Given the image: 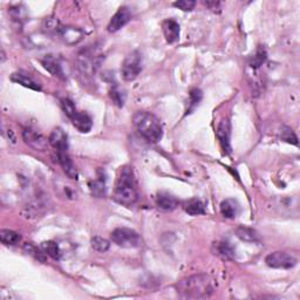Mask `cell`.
Wrapping results in <instances>:
<instances>
[{
	"label": "cell",
	"instance_id": "cell-1",
	"mask_svg": "<svg viewBox=\"0 0 300 300\" xmlns=\"http://www.w3.org/2000/svg\"><path fill=\"white\" fill-rule=\"evenodd\" d=\"M113 198L116 203L124 207H131L138 202L139 193L136 189L134 173L130 166L121 168L114 189Z\"/></svg>",
	"mask_w": 300,
	"mask_h": 300
},
{
	"label": "cell",
	"instance_id": "cell-2",
	"mask_svg": "<svg viewBox=\"0 0 300 300\" xmlns=\"http://www.w3.org/2000/svg\"><path fill=\"white\" fill-rule=\"evenodd\" d=\"M214 292L212 280L206 275L188 277L177 284V293L185 299L209 298Z\"/></svg>",
	"mask_w": 300,
	"mask_h": 300
},
{
	"label": "cell",
	"instance_id": "cell-3",
	"mask_svg": "<svg viewBox=\"0 0 300 300\" xmlns=\"http://www.w3.org/2000/svg\"><path fill=\"white\" fill-rule=\"evenodd\" d=\"M135 128L147 141L157 143L163 138V127L157 116L149 112H136L132 117Z\"/></svg>",
	"mask_w": 300,
	"mask_h": 300
},
{
	"label": "cell",
	"instance_id": "cell-4",
	"mask_svg": "<svg viewBox=\"0 0 300 300\" xmlns=\"http://www.w3.org/2000/svg\"><path fill=\"white\" fill-rule=\"evenodd\" d=\"M112 241L124 249H138L142 246V238L136 231L128 227H117L112 232Z\"/></svg>",
	"mask_w": 300,
	"mask_h": 300
},
{
	"label": "cell",
	"instance_id": "cell-5",
	"mask_svg": "<svg viewBox=\"0 0 300 300\" xmlns=\"http://www.w3.org/2000/svg\"><path fill=\"white\" fill-rule=\"evenodd\" d=\"M142 54L139 51L131 52L130 54H128L126 56V59H124V61L122 63V68H121L122 78L126 80V81H134L142 72Z\"/></svg>",
	"mask_w": 300,
	"mask_h": 300
},
{
	"label": "cell",
	"instance_id": "cell-6",
	"mask_svg": "<svg viewBox=\"0 0 300 300\" xmlns=\"http://www.w3.org/2000/svg\"><path fill=\"white\" fill-rule=\"evenodd\" d=\"M265 263H266L268 266L272 269L288 270L294 268L295 265H297L298 260L293 254L284 251H277L270 253L269 256L265 258Z\"/></svg>",
	"mask_w": 300,
	"mask_h": 300
},
{
	"label": "cell",
	"instance_id": "cell-7",
	"mask_svg": "<svg viewBox=\"0 0 300 300\" xmlns=\"http://www.w3.org/2000/svg\"><path fill=\"white\" fill-rule=\"evenodd\" d=\"M22 139L26 144H28L32 149L37 151H45L49 143L48 140L38 129L33 127H26L22 130Z\"/></svg>",
	"mask_w": 300,
	"mask_h": 300
},
{
	"label": "cell",
	"instance_id": "cell-8",
	"mask_svg": "<svg viewBox=\"0 0 300 300\" xmlns=\"http://www.w3.org/2000/svg\"><path fill=\"white\" fill-rule=\"evenodd\" d=\"M131 19V11L127 6H122L117 10V12L112 17L108 24V32L115 33L124 27Z\"/></svg>",
	"mask_w": 300,
	"mask_h": 300
},
{
	"label": "cell",
	"instance_id": "cell-9",
	"mask_svg": "<svg viewBox=\"0 0 300 300\" xmlns=\"http://www.w3.org/2000/svg\"><path fill=\"white\" fill-rule=\"evenodd\" d=\"M58 36L61 38L64 44L73 46V45L79 44L80 41L85 37V32L81 28L74 27V26H63L61 25L60 27Z\"/></svg>",
	"mask_w": 300,
	"mask_h": 300
},
{
	"label": "cell",
	"instance_id": "cell-10",
	"mask_svg": "<svg viewBox=\"0 0 300 300\" xmlns=\"http://www.w3.org/2000/svg\"><path fill=\"white\" fill-rule=\"evenodd\" d=\"M216 135H217V139L219 141V144H221L224 154L229 155L231 153V126L229 120L223 119L221 122H219Z\"/></svg>",
	"mask_w": 300,
	"mask_h": 300
},
{
	"label": "cell",
	"instance_id": "cell-11",
	"mask_svg": "<svg viewBox=\"0 0 300 300\" xmlns=\"http://www.w3.org/2000/svg\"><path fill=\"white\" fill-rule=\"evenodd\" d=\"M48 141L49 144L56 150V153H60V151H68V138L66 132L63 131V129H53V131L48 138Z\"/></svg>",
	"mask_w": 300,
	"mask_h": 300
},
{
	"label": "cell",
	"instance_id": "cell-12",
	"mask_svg": "<svg viewBox=\"0 0 300 300\" xmlns=\"http://www.w3.org/2000/svg\"><path fill=\"white\" fill-rule=\"evenodd\" d=\"M162 31L165 37L166 43L175 44L180 39V25L174 19H166L162 22Z\"/></svg>",
	"mask_w": 300,
	"mask_h": 300
},
{
	"label": "cell",
	"instance_id": "cell-13",
	"mask_svg": "<svg viewBox=\"0 0 300 300\" xmlns=\"http://www.w3.org/2000/svg\"><path fill=\"white\" fill-rule=\"evenodd\" d=\"M71 121L80 132H89L93 128V120L87 113L77 112L71 117Z\"/></svg>",
	"mask_w": 300,
	"mask_h": 300
},
{
	"label": "cell",
	"instance_id": "cell-14",
	"mask_svg": "<svg viewBox=\"0 0 300 300\" xmlns=\"http://www.w3.org/2000/svg\"><path fill=\"white\" fill-rule=\"evenodd\" d=\"M58 158H59L60 164L62 166L64 174L67 175V177L71 178V180L77 181L79 177L78 169L73 163V161H72L70 155H68V151H60V153H58Z\"/></svg>",
	"mask_w": 300,
	"mask_h": 300
},
{
	"label": "cell",
	"instance_id": "cell-15",
	"mask_svg": "<svg viewBox=\"0 0 300 300\" xmlns=\"http://www.w3.org/2000/svg\"><path fill=\"white\" fill-rule=\"evenodd\" d=\"M11 80L13 82L19 83V85L26 87V88H29L32 90H36V92H40L41 86L40 83L36 81L31 75L22 73V72H17V73H13L11 75Z\"/></svg>",
	"mask_w": 300,
	"mask_h": 300
},
{
	"label": "cell",
	"instance_id": "cell-16",
	"mask_svg": "<svg viewBox=\"0 0 300 300\" xmlns=\"http://www.w3.org/2000/svg\"><path fill=\"white\" fill-rule=\"evenodd\" d=\"M41 64H43L45 70L48 71L52 75L58 77L60 79H64L62 66L61 63H60L58 58H55V56L53 55H46L43 60H41Z\"/></svg>",
	"mask_w": 300,
	"mask_h": 300
},
{
	"label": "cell",
	"instance_id": "cell-17",
	"mask_svg": "<svg viewBox=\"0 0 300 300\" xmlns=\"http://www.w3.org/2000/svg\"><path fill=\"white\" fill-rule=\"evenodd\" d=\"M239 204L236 199L232 198H227L224 199L221 203V207H219V210H221V214L223 217L232 219L235 217H237V215L239 214Z\"/></svg>",
	"mask_w": 300,
	"mask_h": 300
},
{
	"label": "cell",
	"instance_id": "cell-18",
	"mask_svg": "<svg viewBox=\"0 0 300 300\" xmlns=\"http://www.w3.org/2000/svg\"><path fill=\"white\" fill-rule=\"evenodd\" d=\"M156 206L164 211H172L178 207V201L168 192H161L156 197Z\"/></svg>",
	"mask_w": 300,
	"mask_h": 300
},
{
	"label": "cell",
	"instance_id": "cell-19",
	"mask_svg": "<svg viewBox=\"0 0 300 300\" xmlns=\"http://www.w3.org/2000/svg\"><path fill=\"white\" fill-rule=\"evenodd\" d=\"M104 175H105V172H98V177L95 181L90 182L89 184L92 195L97 197V198H102V197H105L106 192H107V188H106V178Z\"/></svg>",
	"mask_w": 300,
	"mask_h": 300
},
{
	"label": "cell",
	"instance_id": "cell-20",
	"mask_svg": "<svg viewBox=\"0 0 300 300\" xmlns=\"http://www.w3.org/2000/svg\"><path fill=\"white\" fill-rule=\"evenodd\" d=\"M183 208H184V211L190 216H198V215L206 214V206H204L202 201L197 198L187 201V202L184 203Z\"/></svg>",
	"mask_w": 300,
	"mask_h": 300
},
{
	"label": "cell",
	"instance_id": "cell-21",
	"mask_svg": "<svg viewBox=\"0 0 300 300\" xmlns=\"http://www.w3.org/2000/svg\"><path fill=\"white\" fill-rule=\"evenodd\" d=\"M236 235L239 239L248 243H258L260 241L259 235L256 230L248 226H239L236 229Z\"/></svg>",
	"mask_w": 300,
	"mask_h": 300
},
{
	"label": "cell",
	"instance_id": "cell-22",
	"mask_svg": "<svg viewBox=\"0 0 300 300\" xmlns=\"http://www.w3.org/2000/svg\"><path fill=\"white\" fill-rule=\"evenodd\" d=\"M40 249L43 250V251L49 256L53 259L55 260H59L60 257H61V251H60V248L59 245L56 244L55 242H52V241H48V242H44L41 243V246Z\"/></svg>",
	"mask_w": 300,
	"mask_h": 300
},
{
	"label": "cell",
	"instance_id": "cell-23",
	"mask_svg": "<svg viewBox=\"0 0 300 300\" xmlns=\"http://www.w3.org/2000/svg\"><path fill=\"white\" fill-rule=\"evenodd\" d=\"M0 239H2L3 244L13 246V245H17L18 243L21 241V237L20 235L16 232V231L4 229L0 231Z\"/></svg>",
	"mask_w": 300,
	"mask_h": 300
},
{
	"label": "cell",
	"instance_id": "cell-24",
	"mask_svg": "<svg viewBox=\"0 0 300 300\" xmlns=\"http://www.w3.org/2000/svg\"><path fill=\"white\" fill-rule=\"evenodd\" d=\"M109 96H111L112 101L115 104L117 107H123L124 102H126V93L121 89L120 86L115 85L112 86L111 90H109Z\"/></svg>",
	"mask_w": 300,
	"mask_h": 300
},
{
	"label": "cell",
	"instance_id": "cell-25",
	"mask_svg": "<svg viewBox=\"0 0 300 300\" xmlns=\"http://www.w3.org/2000/svg\"><path fill=\"white\" fill-rule=\"evenodd\" d=\"M203 98V94L201 92V89L198 88H193L190 90L189 94V104H188V108H187V115L188 114H191L197 106L199 105V102L202 101Z\"/></svg>",
	"mask_w": 300,
	"mask_h": 300
},
{
	"label": "cell",
	"instance_id": "cell-26",
	"mask_svg": "<svg viewBox=\"0 0 300 300\" xmlns=\"http://www.w3.org/2000/svg\"><path fill=\"white\" fill-rule=\"evenodd\" d=\"M217 254L224 259H232L235 258V249L229 242L217 243Z\"/></svg>",
	"mask_w": 300,
	"mask_h": 300
},
{
	"label": "cell",
	"instance_id": "cell-27",
	"mask_svg": "<svg viewBox=\"0 0 300 300\" xmlns=\"http://www.w3.org/2000/svg\"><path fill=\"white\" fill-rule=\"evenodd\" d=\"M90 244H92V248L95 250V251H97V252L105 253V252L108 251L109 248H111V242H109L108 239L102 238L100 236L93 237Z\"/></svg>",
	"mask_w": 300,
	"mask_h": 300
},
{
	"label": "cell",
	"instance_id": "cell-28",
	"mask_svg": "<svg viewBox=\"0 0 300 300\" xmlns=\"http://www.w3.org/2000/svg\"><path fill=\"white\" fill-rule=\"evenodd\" d=\"M266 59H268L266 51H265L263 47H258L256 54H254V56L251 59V61H250V67L253 68V70H257V68H259L261 64L266 61Z\"/></svg>",
	"mask_w": 300,
	"mask_h": 300
},
{
	"label": "cell",
	"instance_id": "cell-29",
	"mask_svg": "<svg viewBox=\"0 0 300 300\" xmlns=\"http://www.w3.org/2000/svg\"><path fill=\"white\" fill-rule=\"evenodd\" d=\"M60 104H61V108H62L63 113L66 114V115L70 117V119L74 115L75 113L78 112L77 107H75V105H74V102L72 101L71 98L63 97V98H61V101H60Z\"/></svg>",
	"mask_w": 300,
	"mask_h": 300
},
{
	"label": "cell",
	"instance_id": "cell-30",
	"mask_svg": "<svg viewBox=\"0 0 300 300\" xmlns=\"http://www.w3.org/2000/svg\"><path fill=\"white\" fill-rule=\"evenodd\" d=\"M280 138H282V140L285 142L294 144V146H298V138L291 128L284 127L282 129V134H280Z\"/></svg>",
	"mask_w": 300,
	"mask_h": 300
},
{
	"label": "cell",
	"instance_id": "cell-31",
	"mask_svg": "<svg viewBox=\"0 0 300 300\" xmlns=\"http://www.w3.org/2000/svg\"><path fill=\"white\" fill-rule=\"evenodd\" d=\"M24 249H25L26 252H27L28 254H31V256H33L34 258H36V259L43 261V263L45 260H46V257H45V254H46V253H45L43 250L37 249L33 244H28V243H27V244H25Z\"/></svg>",
	"mask_w": 300,
	"mask_h": 300
},
{
	"label": "cell",
	"instance_id": "cell-32",
	"mask_svg": "<svg viewBox=\"0 0 300 300\" xmlns=\"http://www.w3.org/2000/svg\"><path fill=\"white\" fill-rule=\"evenodd\" d=\"M196 5V2L193 0H180V2H175L174 6L177 7L184 12H189V11H192L193 7Z\"/></svg>",
	"mask_w": 300,
	"mask_h": 300
},
{
	"label": "cell",
	"instance_id": "cell-33",
	"mask_svg": "<svg viewBox=\"0 0 300 300\" xmlns=\"http://www.w3.org/2000/svg\"><path fill=\"white\" fill-rule=\"evenodd\" d=\"M56 188H58V189H61V191H62L61 195H62L63 197H67V198L74 199V198H75V196H77V193H75L74 188L72 187V185H70V184H64V183H62V187H56Z\"/></svg>",
	"mask_w": 300,
	"mask_h": 300
},
{
	"label": "cell",
	"instance_id": "cell-34",
	"mask_svg": "<svg viewBox=\"0 0 300 300\" xmlns=\"http://www.w3.org/2000/svg\"><path fill=\"white\" fill-rule=\"evenodd\" d=\"M10 13L14 20L17 21H21L22 20V14H24V9H21V6H17V7H12L10 10Z\"/></svg>",
	"mask_w": 300,
	"mask_h": 300
}]
</instances>
